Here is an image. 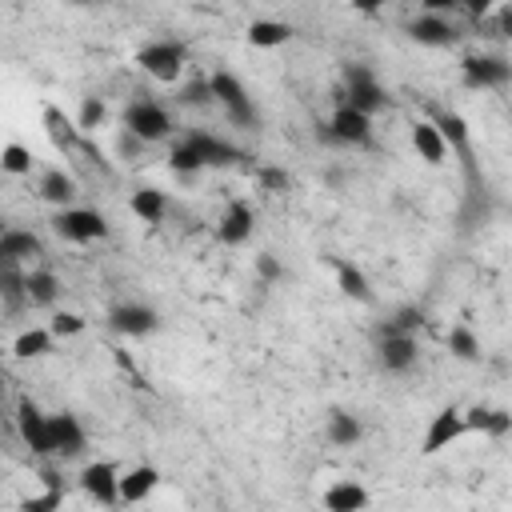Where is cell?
Wrapping results in <instances>:
<instances>
[{
    "label": "cell",
    "instance_id": "obj_27",
    "mask_svg": "<svg viewBox=\"0 0 512 512\" xmlns=\"http://www.w3.org/2000/svg\"><path fill=\"white\" fill-rule=\"evenodd\" d=\"M76 180L64 172V168H48L44 176H40V196L48 200V204H56V208H68L72 200H76Z\"/></svg>",
    "mask_w": 512,
    "mask_h": 512
},
{
    "label": "cell",
    "instance_id": "obj_38",
    "mask_svg": "<svg viewBox=\"0 0 512 512\" xmlns=\"http://www.w3.org/2000/svg\"><path fill=\"white\" fill-rule=\"evenodd\" d=\"M180 104H188V108H208V104H216V100H212V88H208V76H196L192 84H184V88H180Z\"/></svg>",
    "mask_w": 512,
    "mask_h": 512
},
{
    "label": "cell",
    "instance_id": "obj_1",
    "mask_svg": "<svg viewBox=\"0 0 512 512\" xmlns=\"http://www.w3.org/2000/svg\"><path fill=\"white\" fill-rule=\"evenodd\" d=\"M208 88H212V100L224 108V116L232 120V124H240V128H252V124H260V112H256V104H252V96H248V88L240 84V76H232V72H212L208 76Z\"/></svg>",
    "mask_w": 512,
    "mask_h": 512
},
{
    "label": "cell",
    "instance_id": "obj_35",
    "mask_svg": "<svg viewBox=\"0 0 512 512\" xmlns=\"http://www.w3.org/2000/svg\"><path fill=\"white\" fill-rule=\"evenodd\" d=\"M104 116H108L104 100H100V96H84V100H80V112H76V128L88 136V132H96V128L104 124Z\"/></svg>",
    "mask_w": 512,
    "mask_h": 512
},
{
    "label": "cell",
    "instance_id": "obj_12",
    "mask_svg": "<svg viewBox=\"0 0 512 512\" xmlns=\"http://www.w3.org/2000/svg\"><path fill=\"white\" fill-rule=\"evenodd\" d=\"M376 360L384 372H408L416 368L420 360V344L412 332H388V336H376Z\"/></svg>",
    "mask_w": 512,
    "mask_h": 512
},
{
    "label": "cell",
    "instance_id": "obj_32",
    "mask_svg": "<svg viewBox=\"0 0 512 512\" xmlns=\"http://www.w3.org/2000/svg\"><path fill=\"white\" fill-rule=\"evenodd\" d=\"M168 168H172L180 180H192L196 172H204V160L196 156V148H192L188 140H180V144H172V152H168Z\"/></svg>",
    "mask_w": 512,
    "mask_h": 512
},
{
    "label": "cell",
    "instance_id": "obj_9",
    "mask_svg": "<svg viewBox=\"0 0 512 512\" xmlns=\"http://www.w3.org/2000/svg\"><path fill=\"white\" fill-rule=\"evenodd\" d=\"M48 440H52V456H56V460H76V456H84V448H88L84 424H80L72 412H52V416H48Z\"/></svg>",
    "mask_w": 512,
    "mask_h": 512
},
{
    "label": "cell",
    "instance_id": "obj_17",
    "mask_svg": "<svg viewBox=\"0 0 512 512\" xmlns=\"http://www.w3.org/2000/svg\"><path fill=\"white\" fill-rule=\"evenodd\" d=\"M252 228H256V212H252L244 200H232V204L224 208L220 224H216V240H220V244H244V240L252 236Z\"/></svg>",
    "mask_w": 512,
    "mask_h": 512
},
{
    "label": "cell",
    "instance_id": "obj_46",
    "mask_svg": "<svg viewBox=\"0 0 512 512\" xmlns=\"http://www.w3.org/2000/svg\"><path fill=\"white\" fill-rule=\"evenodd\" d=\"M72 8H92V4H104V0H68Z\"/></svg>",
    "mask_w": 512,
    "mask_h": 512
},
{
    "label": "cell",
    "instance_id": "obj_11",
    "mask_svg": "<svg viewBox=\"0 0 512 512\" xmlns=\"http://www.w3.org/2000/svg\"><path fill=\"white\" fill-rule=\"evenodd\" d=\"M108 328L116 332V336H128V340H136V336H152L156 328H160V312L156 308H148V304H116L112 312H108Z\"/></svg>",
    "mask_w": 512,
    "mask_h": 512
},
{
    "label": "cell",
    "instance_id": "obj_5",
    "mask_svg": "<svg viewBox=\"0 0 512 512\" xmlns=\"http://www.w3.org/2000/svg\"><path fill=\"white\" fill-rule=\"evenodd\" d=\"M344 104H352L356 112H368V116L388 104V92L380 88V80L368 64H348L344 68Z\"/></svg>",
    "mask_w": 512,
    "mask_h": 512
},
{
    "label": "cell",
    "instance_id": "obj_3",
    "mask_svg": "<svg viewBox=\"0 0 512 512\" xmlns=\"http://www.w3.org/2000/svg\"><path fill=\"white\" fill-rule=\"evenodd\" d=\"M124 128L132 132V136H140L144 144H160V140H168L172 136V116H168V108H160L156 100H132L128 108H124Z\"/></svg>",
    "mask_w": 512,
    "mask_h": 512
},
{
    "label": "cell",
    "instance_id": "obj_10",
    "mask_svg": "<svg viewBox=\"0 0 512 512\" xmlns=\"http://www.w3.org/2000/svg\"><path fill=\"white\" fill-rule=\"evenodd\" d=\"M464 432H468V428H464V412H460L456 404H448V408H440V412L428 420L424 440H420V452H424V456H436V452H444L448 444H456Z\"/></svg>",
    "mask_w": 512,
    "mask_h": 512
},
{
    "label": "cell",
    "instance_id": "obj_34",
    "mask_svg": "<svg viewBox=\"0 0 512 512\" xmlns=\"http://www.w3.org/2000/svg\"><path fill=\"white\" fill-rule=\"evenodd\" d=\"M420 324H424L420 308H412V304H408V308H396V312L376 328V336H388V332H412V336H416V328H420Z\"/></svg>",
    "mask_w": 512,
    "mask_h": 512
},
{
    "label": "cell",
    "instance_id": "obj_7",
    "mask_svg": "<svg viewBox=\"0 0 512 512\" xmlns=\"http://www.w3.org/2000/svg\"><path fill=\"white\" fill-rule=\"evenodd\" d=\"M324 136L332 140V144H368L372 140V116L368 112H356L352 104H336V112H332V120L324 124Z\"/></svg>",
    "mask_w": 512,
    "mask_h": 512
},
{
    "label": "cell",
    "instance_id": "obj_22",
    "mask_svg": "<svg viewBox=\"0 0 512 512\" xmlns=\"http://www.w3.org/2000/svg\"><path fill=\"white\" fill-rule=\"evenodd\" d=\"M0 256H12V260H20V264H28V260L44 256V244H40V236L28 232V228H4V232H0Z\"/></svg>",
    "mask_w": 512,
    "mask_h": 512
},
{
    "label": "cell",
    "instance_id": "obj_13",
    "mask_svg": "<svg viewBox=\"0 0 512 512\" xmlns=\"http://www.w3.org/2000/svg\"><path fill=\"white\" fill-rule=\"evenodd\" d=\"M116 484H120V468H116L112 460H92V464H84V472H80V488H84V496L96 500V504H104V508L120 504Z\"/></svg>",
    "mask_w": 512,
    "mask_h": 512
},
{
    "label": "cell",
    "instance_id": "obj_43",
    "mask_svg": "<svg viewBox=\"0 0 512 512\" xmlns=\"http://www.w3.org/2000/svg\"><path fill=\"white\" fill-rule=\"evenodd\" d=\"M496 4H504V0H460V8H468L476 20H480V16H488Z\"/></svg>",
    "mask_w": 512,
    "mask_h": 512
},
{
    "label": "cell",
    "instance_id": "obj_37",
    "mask_svg": "<svg viewBox=\"0 0 512 512\" xmlns=\"http://www.w3.org/2000/svg\"><path fill=\"white\" fill-rule=\"evenodd\" d=\"M88 328V320L80 316V312H56L52 316V324H48V332L56 336V340H68V336H80Z\"/></svg>",
    "mask_w": 512,
    "mask_h": 512
},
{
    "label": "cell",
    "instance_id": "obj_44",
    "mask_svg": "<svg viewBox=\"0 0 512 512\" xmlns=\"http://www.w3.org/2000/svg\"><path fill=\"white\" fill-rule=\"evenodd\" d=\"M392 0H352V12H360V16H376V12H384Z\"/></svg>",
    "mask_w": 512,
    "mask_h": 512
},
{
    "label": "cell",
    "instance_id": "obj_18",
    "mask_svg": "<svg viewBox=\"0 0 512 512\" xmlns=\"http://www.w3.org/2000/svg\"><path fill=\"white\" fill-rule=\"evenodd\" d=\"M44 132H48V140H52L60 152H76L80 140H84V132L76 128V120H72L60 104H44Z\"/></svg>",
    "mask_w": 512,
    "mask_h": 512
},
{
    "label": "cell",
    "instance_id": "obj_2",
    "mask_svg": "<svg viewBox=\"0 0 512 512\" xmlns=\"http://www.w3.org/2000/svg\"><path fill=\"white\" fill-rule=\"evenodd\" d=\"M136 64H140L144 76H152L160 84H172V80H180V72L188 64V48L180 40H152L136 52Z\"/></svg>",
    "mask_w": 512,
    "mask_h": 512
},
{
    "label": "cell",
    "instance_id": "obj_23",
    "mask_svg": "<svg viewBox=\"0 0 512 512\" xmlns=\"http://www.w3.org/2000/svg\"><path fill=\"white\" fill-rule=\"evenodd\" d=\"M24 296H28L32 308H52L56 296H60V280H56V272H48V268H32V272H24Z\"/></svg>",
    "mask_w": 512,
    "mask_h": 512
},
{
    "label": "cell",
    "instance_id": "obj_24",
    "mask_svg": "<svg viewBox=\"0 0 512 512\" xmlns=\"http://www.w3.org/2000/svg\"><path fill=\"white\" fill-rule=\"evenodd\" d=\"M244 36H248L252 48H280V44H288V40L296 36V28L284 24V20H268V16H264V20H252Z\"/></svg>",
    "mask_w": 512,
    "mask_h": 512
},
{
    "label": "cell",
    "instance_id": "obj_8",
    "mask_svg": "<svg viewBox=\"0 0 512 512\" xmlns=\"http://www.w3.org/2000/svg\"><path fill=\"white\" fill-rule=\"evenodd\" d=\"M460 76H464V88H504L512 80V64L504 56H464L460 60Z\"/></svg>",
    "mask_w": 512,
    "mask_h": 512
},
{
    "label": "cell",
    "instance_id": "obj_41",
    "mask_svg": "<svg viewBox=\"0 0 512 512\" xmlns=\"http://www.w3.org/2000/svg\"><path fill=\"white\" fill-rule=\"evenodd\" d=\"M256 276L272 284V280H280V276H284V264H280L272 252H260V256H256Z\"/></svg>",
    "mask_w": 512,
    "mask_h": 512
},
{
    "label": "cell",
    "instance_id": "obj_30",
    "mask_svg": "<svg viewBox=\"0 0 512 512\" xmlns=\"http://www.w3.org/2000/svg\"><path fill=\"white\" fill-rule=\"evenodd\" d=\"M324 432H328V440H332V444H340V448H352V444L364 436L360 420H356L352 412H344V408H332V412H328Z\"/></svg>",
    "mask_w": 512,
    "mask_h": 512
},
{
    "label": "cell",
    "instance_id": "obj_45",
    "mask_svg": "<svg viewBox=\"0 0 512 512\" xmlns=\"http://www.w3.org/2000/svg\"><path fill=\"white\" fill-rule=\"evenodd\" d=\"M420 4H424V12H436V16H448L460 8V0H420Z\"/></svg>",
    "mask_w": 512,
    "mask_h": 512
},
{
    "label": "cell",
    "instance_id": "obj_42",
    "mask_svg": "<svg viewBox=\"0 0 512 512\" xmlns=\"http://www.w3.org/2000/svg\"><path fill=\"white\" fill-rule=\"evenodd\" d=\"M116 148H120V156L128 160V156H136V152H140V148H148V144H144L140 136H132V132L124 128V132H120V144H116Z\"/></svg>",
    "mask_w": 512,
    "mask_h": 512
},
{
    "label": "cell",
    "instance_id": "obj_36",
    "mask_svg": "<svg viewBox=\"0 0 512 512\" xmlns=\"http://www.w3.org/2000/svg\"><path fill=\"white\" fill-rule=\"evenodd\" d=\"M0 168H4L8 176H28V172H32V152H28L24 144H4V148H0Z\"/></svg>",
    "mask_w": 512,
    "mask_h": 512
},
{
    "label": "cell",
    "instance_id": "obj_39",
    "mask_svg": "<svg viewBox=\"0 0 512 512\" xmlns=\"http://www.w3.org/2000/svg\"><path fill=\"white\" fill-rule=\"evenodd\" d=\"M60 504H64V492H60V484H48V492L20 500V508H24V512H56Z\"/></svg>",
    "mask_w": 512,
    "mask_h": 512
},
{
    "label": "cell",
    "instance_id": "obj_21",
    "mask_svg": "<svg viewBox=\"0 0 512 512\" xmlns=\"http://www.w3.org/2000/svg\"><path fill=\"white\" fill-rule=\"evenodd\" d=\"M320 500H324L328 512H360V508L368 504V488L356 484V480H336V484L324 488Z\"/></svg>",
    "mask_w": 512,
    "mask_h": 512
},
{
    "label": "cell",
    "instance_id": "obj_19",
    "mask_svg": "<svg viewBox=\"0 0 512 512\" xmlns=\"http://www.w3.org/2000/svg\"><path fill=\"white\" fill-rule=\"evenodd\" d=\"M156 484H160V472L152 464H136V468L120 472V484H116L120 504H144L156 492Z\"/></svg>",
    "mask_w": 512,
    "mask_h": 512
},
{
    "label": "cell",
    "instance_id": "obj_28",
    "mask_svg": "<svg viewBox=\"0 0 512 512\" xmlns=\"http://www.w3.org/2000/svg\"><path fill=\"white\" fill-rule=\"evenodd\" d=\"M128 208L144 220V224H160L164 216H168V196L160 192V188H152V184H144V188H136L132 192V200H128Z\"/></svg>",
    "mask_w": 512,
    "mask_h": 512
},
{
    "label": "cell",
    "instance_id": "obj_16",
    "mask_svg": "<svg viewBox=\"0 0 512 512\" xmlns=\"http://www.w3.org/2000/svg\"><path fill=\"white\" fill-rule=\"evenodd\" d=\"M184 140L196 148V156L204 160V168H228V164L244 160V152H240L236 144H228V140H220V136H212V132H188Z\"/></svg>",
    "mask_w": 512,
    "mask_h": 512
},
{
    "label": "cell",
    "instance_id": "obj_40",
    "mask_svg": "<svg viewBox=\"0 0 512 512\" xmlns=\"http://www.w3.org/2000/svg\"><path fill=\"white\" fill-rule=\"evenodd\" d=\"M256 180H260L268 192H288V184H292V176H288L284 168H256Z\"/></svg>",
    "mask_w": 512,
    "mask_h": 512
},
{
    "label": "cell",
    "instance_id": "obj_15",
    "mask_svg": "<svg viewBox=\"0 0 512 512\" xmlns=\"http://www.w3.org/2000/svg\"><path fill=\"white\" fill-rule=\"evenodd\" d=\"M408 36H412L416 44H424V48H452V44L460 40L456 24H452L448 16H436V12H420V16L408 24Z\"/></svg>",
    "mask_w": 512,
    "mask_h": 512
},
{
    "label": "cell",
    "instance_id": "obj_14",
    "mask_svg": "<svg viewBox=\"0 0 512 512\" xmlns=\"http://www.w3.org/2000/svg\"><path fill=\"white\" fill-rule=\"evenodd\" d=\"M16 432L20 440L36 452V456H52V440H48V412H40L36 400H20L16 404Z\"/></svg>",
    "mask_w": 512,
    "mask_h": 512
},
{
    "label": "cell",
    "instance_id": "obj_4",
    "mask_svg": "<svg viewBox=\"0 0 512 512\" xmlns=\"http://www.w3.org/2000/svg\"><path fill=\"white\" fill-rule=\"evenodd\" d=\"M52 228H56L60 240H72V244H92V240H104V236H108L104 212H96V208H76V204L60 208L56 220H52Z\"/></svg>",
    "mask_w": 512,
    "mask_h": 512
},
{
    "label": "cell",
    "instance_id": "obj_31",
    "mask_svg": "<svg viewBox=\"0 0 512 512\" xmlns=\"http://www.w3.org/2000/svg\"><path fill=\"white\" fill-rule=\"evenodd\" d=\"M52 332L48 328H28V332H20L16 340H12V352L20 356V360H36V356H48L52 352Z\"/></svg>",
    "mask_w": 512,
    "mask_h": 512
},
{
    "label": "cell",
    "instance_id": "obj_33",
    "mask_svg": "<svg viewBox=\"0 0 512 512\" xmlns=\"http://www.w3.org/2000/svg\"><path fill=\"white\" fill-rule=\"evenodd\" d=\"M448 352H452L456 360H464V364H476V360H480V340H476V332H472L468 324H456V328L448 332Z\"/></svg>",
    "mask_w": 512,
    "mask_h": 512
},
{
    "label": "cell",
    "instance_id": "obj_6",
    "mask_svg": "<svg viewBox=\"0 0 512 512\" xmlns=\"http://www.w3.org/2000/svg\"><path fill=\"white\" fill-rule=\"evenodd\" d=\"M428 120H432V124H436V132L444 136L448 152H456V156L464 160L468 176H476V164H472V136H468V124H464V116H460V112H452V108L428 104Z\"/></svg>",
    "mask_w": 512,
    "mask_h": 512
},
{
    "label": "cell",
    "instance_id": "obj_25",
    "mask_svg": "<svg viewBox=\"0 0 512 512\" xmlns=\"http://www.w3.org/2000/svg\"><path fill=\"white\" fill-rule=\"evenodd\" d=\"M412 148H416L420 160H428V164H444V156H448V144H444V136L436 132L432 120H416V124H412Z\"/></svg>",
    "mask_w": 512,
    "mask_h": 512
},
{
    "label": "cell",
    "instance_id": "obj_20",
    "mask_svg": "<svg viewBox=\"0 0 512 512\" xmlns=\"http://www.w3.org/2000/svg\"><path fill=\"white\" fill-rule=\"evenodd\" d=\"M464 428H468V432H484V436H492V440H504V436L512 432V416H508L504 408H484V404H476V408L464 412Z\"/></svg>",
    "mask_w": 512,
    "mask_h": 512
},
{
    "label": "cell",
    "instance_id": "obj_26",
    "mask_svg": "<svg viewBox=\"0 0 512 512\" xmlns=\"http://www.w3.org/2000/svg\"><path fill=\"white\" fill-rule=\"evenodd\" d=\"M24 264L20 260H12V256H0V300L8 304V308H20V304H28V296H24Z\"/></svg>",
    "mask_w": 512,
    "mask_h": 512
},
{
    "label": "cell",
    "instance_id": "obj_29",
    "mask_svg": "<svg viewBox=\"0 0 512 512\" xmlns=\"http://www.w3.org/2000/svg\"><path fill=\"white\" fill-rule=\"evenodd\" d=\"M332 268H336V284H340V292L348 300H360V304L372 300V284H368V276L352 260H332Z\"/></svg>",
    "mask_w": 512,
    "mask_h": 512
}]
</instances>
